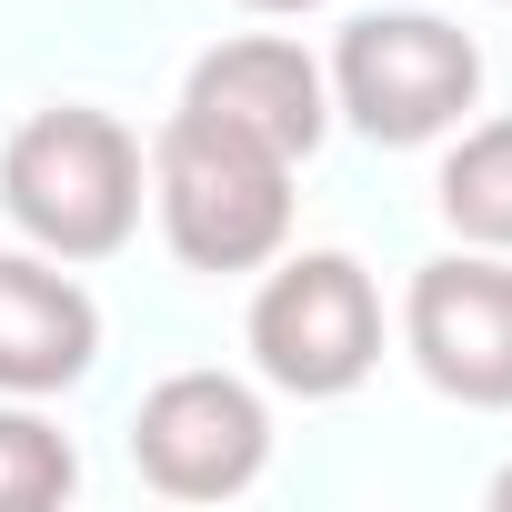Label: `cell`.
Returning a JSON list of instances; mask_svg holds the SVG:
<instances>
[{
    "instance_id": "cell-1",
    "label": "cell",
    "mask_w": 512,
    "mask_h": 512,
    "mask_svg": "<svg viewBox=\"0 0 512 512\" xmlns=\"http://www.w3.org/2000/svg\"><path fill=\"white\" fill-rule=\"evenodd\" d=\"M141 201H151V151L101 101H51L0 141V211L31 251H51L71 272L111 262L141 231Z\"/></svg>"
},
{
    "instance_id": "cell-2",
    "label": "cell",
    "mask_w": 512,
    "mask_h": 512,
    "mask_svg": "<svg viewBox=\"0 0 512 512\" xmlns=\"http://www.w3.org/2000/svg\"><path fill=\"white\" fill-rule=\"evenodd\" d=\"M292 171L302 161H282L272 141H251V131L181 101L151 131V221L211 282L262 272L272 251H292Z\"/></svg>"
},
{
    "instance_id": "cell-3",
    "label": "cell",
    "mask_w": 512,
    "mask_h": 512,
    "mask_svg": "<svg viewBox=\"0 0 512 512\" xmlns=\"http://www.w3.org/2000/svg\"><path fill=\"white\" fill-rule=\"evenodd\" d=\"M322 81H332V121H352L372 151H422L452 141L462 111L482 101V41L442 11H362L342 21Z\"/></svg>"
},
{
    "instance_id": "cell-4",
    "label": "cell",
    "mask_w": 512,
    "mask_h": 512,
    "mask_svg": "<svg viewBox=\"0 0 512 512\" xmlns=\"http://www.w3.org/2000/svg\"><path fill=\"white\" fill-rule=\"evenodd\" d=\"M251 372L292 402H342L382 372V292L352 251H272L251 292Z\"/></svg>"
},
{
    "instance_id": "cell-5",
    "label": "cell",
    "mask_w": 512,
    "mask_h": 512,
    "mask_svg": "<svg viewBox=\"0 0 512 512\" xmlns=\"http://www.w3.org/2000/svg\"><path fill=\"white\" fill-rule=\"evenodd\" d=\"M131 462L161 502H231L272 472V402L241 372H161L131 412Z\"/></svg>"
},
{
    "instance_id": "cell-6",
    "label": "cell",
    "mask_w": 512,
    "mask_h": 512,
    "mask_svg": "<svg viewBox=\"0 0 512 512\" xmlns=\"http://www.w3.org/2000/svg\"><path fill=\"white\" fill-rule=\"evenodd\" d=\"M412 372L462 412H512V251H442L402 292Z\"/></svg>"
},
{
    "instance_id": "cell-7",
    "label": "cell",
    "mask_w": 512,
    "mask_h": 512,
    "mask_svg": "<svg viewBox=\"0 0 512 512\" xmlns=\"http://www.w3.org/2000/svg\"><path fill=\"white\" fill-rule=\"evenodd\" d=\"M181 101L211 111V121H231V131H251V141H272L282 161H312L322 131H332V81H322V61H312L302 41H282V31L211 41V51L191 61Z\"/></svg>"
},
{
    "instance_id": "cell-8",
    "label": "cell",
    "mask_w": 512,
    "mask_h": 512,
    "mask_svg": "<svg viewBox=\"0 0 512 512\" xmlns=\"http://www.w3.org/2000/svg\"><path fill=\"white\" fill-rule=\"evenodd\" d=\"M101 362V302L71 282V262L51 251H0V392L51 402Z\"/></svg>"
},
{
    "instance_id": "cell-9",
    "label": "cell",
    "mask_w": 512,
    "mask_h": 512,
    "mask_svg": "<svg viewBox=\"0 0 512 512\" xmlns=\"http://www.w3.org/2000/svg\"><path fill=\"white\" fill-rule=\"evenodd\" d=\"M432 201H442L452 241H472V251H512V111H492V121H462V131H452Z\"/></svg>"
},
{
    "instance_id": "cell-10",
    "label": "cell",
    "mask_w": 512,
    "mask_h": 512,
    "mask_svg": "<svg viewBox=\"0 0 512 512\" xmlns=\"http://www.w3.org/2000/svg\"><path fill=\"white\" fill-rule=\"evenodd\" d=\"M71 492H81V452H71V432H61L41 402L0 392V512H61Z\"/></svg>"
},
{
    "instance_id": "cell-11",
    "label": "cell",
    "mask_w": 512,
    "mask_h": 512,
    "mask_svg": "<svg viewBox=\"0 0 512 512\" xmlns=\"http://www.w3.org/2000/svg\"><path fill=\"white\" fill-rule=\"evenodd\" d=\"M241 11H262V21H302V11H332V0H241Z\"/></svg>"
},
{
    "instance_id": "cell-12",
    "label": "cell",
    "mask_w": 512,
    "mask_h": 512,
    "mask_svg": "<svg viewBox=\"0 0 512 512\" xmlns=\"http://www.w3.org/2000/svg\"><path fill=\"white\" fill-rule=\"evenodd\" d=\"M492 512H512V462H502V472H492Z\"/></svg>"
}]
</instances>
